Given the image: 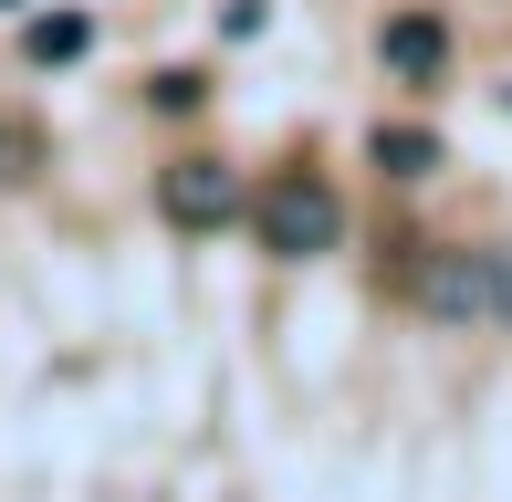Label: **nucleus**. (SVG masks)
<instances>
[{
    "label": "nucleus",
    "instance_id": "7ed1b4c3",
    "mask_svg": "<svg viewBox=\"0 0 512 502\" xmlns=\"http://www.w3.org/2000/svg\"><path fill=\"white\" fill-rule=\"evenodd\" d=\"M157 210H168L178 231H220V220H241V178H230L220 157H178V168L157 178Z\"/></svg>",
    "mask_w": 512,
    "mask_h": 502
},
{
    "label": "nucleus",
    "instance_id": "0eeeda50",
    "mask_svg": "<svg viewBox=\"0 0 512 502\" xmlns=\"http://www.w3.org/2000/svg\"><path fill=\"white\" fill-rule=\"evenodd\" d=\"M0 168H11V126H0Z\"/></svg>",
    "mask_w": 512,
    "mask_h": 502
},
{
    "label": "nucleus",
    "instance_id": "39448f33",
    "mask_svg": "<svg viewBox=\"0 0 512 502\" xmlns=\"http://www.w3.org/2000/svg\"><path fill=\"white\" fill-rule=\"evenodd\" d=\"M366 157H377L387 178H429V168H439V136H429V126H377V136H366Z\"/></svg>",
    "mask_w": 512,
    "mask_h": 502
},
{
    "label": "nucleus",
    "instance_id": "423d86ee",
    "mask_svg": "<svg viewBox=\"0 0 512 502\" xmlns=\"http://www.w3.org/2000/svg\"><path fill=\"white\" fill-rule=\"evenodd\" d=\"M21 42H32V63H74L84 42H95V32H84V11H53V21H32Z\"/></svg>",
    "mask_w": 512,
    "mask_h": 502
},
{
    "label": "nucleus",
    "instance_id": "f257e3e1",
    "mask_svg": "<svg viewBox=\"0 0 512 502\" xmlns=\"http://www.w3.org/2000/svg\"><path fill=\"white\" fill-rule=\"evenodd\" d=\"M251 231H262V251H283V262H314V251L345 241V199L324 189L314 168H293V178H272V189L251 199Z\"/></svg>",
    "mask_w": 512,
    "mask_h": 502
},
{
    "label": "nucleus",
    "instance_id": "f03ea898",
    "mask_svg": "<svg viewBox=\"0 0 512 502\" xmlns=\"http://www.w3.org/2000/svg\"><path fill=\"white\" fill-rule=\"evenodd\" d=\"M418 304L439 325H512V251H439L418 272Z\"/></svg>",
    "mask_w": 512,
    "mask_h": 502
},
{
    "label": "nucleus",
    "instance_id": "20e7f679",
    "mask_svg": "<svg viewBox=\"0 0 512 502\" xmlns=\"http://www.w3.org/2000/svg\"><path fill=\"white\" fill-rule=\"evenodd\" d=\"M439 63H450V32H439V21H387V74H439Z\"/></svg>",
    "mask_w": 512,
    "mask_h": 502
}]
</instances>
